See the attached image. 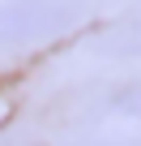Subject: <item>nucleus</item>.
Returning a JSON list of instances; mask_svg holds the SVG:
<instances>
[{
    "label": "nucleus",
    "instance_id": "2",
    "mask_svg": "<svg viewBox=\"0 0 141 146\" xmlns=\"http://www.w3.org/2000/svg\"><path fill=\"white\" fill-rule=\"evenodd\" d=\"M103 56H141V13H128L120 22H111L98 39Z\"/></svg>",
    "mask_w": 141,
    "mask_h": 146
},
{
    "label": "nucleus",
    "instance_id": "1",
    "mask_svg": "<svg viewBox=\"0 0 141 146\" xmlns=\"http://www.w3.org/2000/svg\"><path fill=\"white\" fill-rule=\"evenodd\" d=\"M86 0H5L0 5V47H34L73 30Z\"/></svg>",
    "mask_w": 141,
    "mask_h": 146
},
{
    "label": "nucleus",
    "instance_id": "3",
    "mask_svg": "<svg viewBox=\"0 0 141 146\" xmlns=\"http://www.w3.org/2000/svg\"><path fill=\"white\" fill-rule=\"evenodd\" d=\"M73 146H141V137H86V142H73Z\"/></svg>",
    "mask_w": 141,
    "mask_h": 146
},
{
    "label": "nucleus",
    "instance_id": "4",
    "mask_svg": "<svg viewBox=\"0 0 141 146\" xmlns=\"http://www.w3.org/2000/svg\"><path fill=\"white\" fill-rule=\"evenodd\" d=\"M120 108H124V112H132V116H141V86H132V90L120 99Z\"/></svg>",
    "mask_w": 141,
    "mask_h": 146
}]
</instances>
